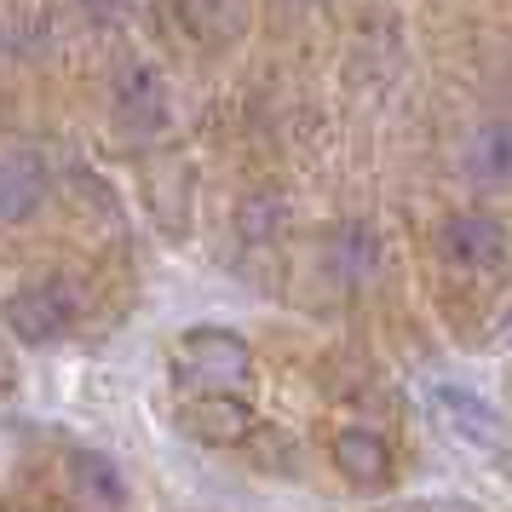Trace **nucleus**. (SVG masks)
Here are the masks:
<instances>
[{"label": "nucleus", "instance_id": "nucleus-5", "mask_svg": "<svg viewBox=\"0 0 512 512\" xmlns=\"http://www.w3.org/2000/svg\"><path fill=\"white\" fill-rule=\"evenodd\" d=\"M179 426H185L190 438H202V443H242L248 432H254V409L242 403L236 392H196L179 409Z\"/></svg>", "mask_w": 512, "mask_h": 512}, {"label": "nucleus", "instance_id": "nucleus-10", "mask_svg": "<svg viewBox=\"0 0 512 512\" xmlns=\"http://www.w3.org/2000/svg\"><path fill=\"white\" fill-rule=\"evenodd\" d=\"M70 478H75V489H81L87 507H98V512H121L127 507V484H121L116 461H104V455H75Z\"/></svg>", "mask_w": 512, "mask_h": 512}, {"label": "nucleus", "instance_id": "nucleus-8", "mask_svg": "<svg viewBox=\"0 0 512 512\" xmlns=\"http://www.w3.org/2000/svg\"><path fill=\"white\" fill-rule=\"evenodd\" d=\"M334 461H340V472H346L351 484H363V489H380L392 478V449H386V438L369 432V426H346V432L334 438Z\"/></svg>", "mask_w": 512, "mask_h": 512}, {"label": "nucleus", "instance_id": "nucleus-1", "mask_svg": "<svg viewBox=\"0 0 512 512\" xmlns=\"http://www.w3.org/2000/svg\"><path fill=\"white\" fill-rule=\"evenodd\" d=\"M173 369L185 374L190 386H202V392H236L254 374V351L231 328H190L173 346Z\"/></svg>", "mask_w": 512, "mask_h": 512}, {"label": "nucleus", "instance_id": "nucleus-9", "mask_svg": "<svg viewBox=\"0 0 512 512\" xmlns=\"http://www.w3.org/2000/svg\"><path fill=\"white\" fill-rule=\"evenodd\" d=\"M466 167H472L478 185H512V116H495L472 133Z\"/></svg>", "mask_w": 512, "mask_h": 512}, {"label": "nucleus", "instance_id": "nucleus-6", "mask_svg": "<svg viewBox=\"0 0 512 512\" xmlns=\"http://www.w3.org/2000/svg\"><path fill=\"white\" fill-rule=\"evenodd\" d=\"M116 121L121 133H133V139H156L167 127V87L156 81V70H127L116 87Z\"/></svg>", "mask_w": 512, "mask_h": 512}, {"label": "nucleus", "instance_id": "nucleus-2", "mask_svg": "<svg viewBox=\"0 0 512 512\" xmlns=\"http://www.w3.org/2000/svg\"><path fill=\"white\" fill-rule=\"evenodd\" d=\"M81 317V294H75V282L64 277H41V282H24L12 300H6V323L18 340L29 346H52V340H64Z\"/></svg>", "mask_w": 512, "mask_h": 512}, {"label": "nucleus", "instance_id": "nucleus-7", "mask_svg": "<svg viewBox=\"0 0 512 512\" xmlns=\"http://www.w3.org/2000/svg\"><path fill=\"white\" fill-rule=\"evenodd\" d=\"M41 196H47V162H41V150L12 144L6 167H0V213H6V225H24L29 213L41 208Z\"/></svg>", "mask_w": 512, "mask_h": 512}, {"label": "nucleus", "instance_id": "nucleus-4", "mask_svg": "<svg viewBox=\"0 0 512 512\" xmlns=\"http://www.w3.org/2000/svg\"><path fill=\"white\" fill-rule=\"evenodd\" d=\"M438 248L455 271H495L507 259V231L489 213H455L438 231Z\"/></svg>", "mask_w": 512, "mask_h": 512}, {"label": "nucleus", "instance_id": "nucleus-3", "mask_svg": "<svg viewBox=\"0 0 512 512\" xmlns=\"http://www.w3.org/2000/svg\"><path fill=\"white\" fill-rule=\"evenodd\" d=\"M432 409H438L443 426H449L461 443H472V449H501V438H507V426H501V415H495V403H484L472 386L438 380V386H432Z\"/></svg>", "mask_w": 512, "mask_h": 512}, {"label": "nucleus", "instance_id": "nucleus-11", "mask_svg": "<svg viewBox=\"0 0 512 512\" xmlns=\"http://www.w3.org/2000/svg\"><path fill=\"white\" fill-rule=\"evenodd\" d=\"M185 12L208 41H231L236 29L248 24V0H185Z\"/></svg>", "mask_w": 512, "mask_h": 512}]
</instances>
